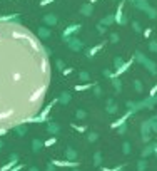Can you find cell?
Wrapping results in <instances>:
<instances>
[{"label":"cell","mask_w":157,"mask_h":171,"mask_svg":"<svg viewBox=\"0 0 157 171\" xmlns=\"http://www.w3.org/2000/svg\"><path fill=\"white\" fill-rule=\"evenodd\" d=\"M90 2H92V4H94V2H97V0H90Z\"/></svg>","instance_id":"cell-9"},{"label":"cell","mask_w":157,"mask_h":171,"mask_svg":"<svg viewBox=\"0 0 157 171\" xmlns=\"http://www.w3.org/2000/svg\"><path fill=\"white\" fill-rule=\"evenodd\" d=\"M90 87H92V84H82V86H75V91H85Z\"/></svg>","instance_id":"cell-3"},{"label":"cell","mask_w":157,"mask_h":171,"mask_svg":"<svg viewBox=\"0 0 157 171\" xmlns=\"http://www.w3.org/2000/svg\"><path fill=\"white\" fill-rule=\"evenodd\" d=\"M104 45H105V44H104V42H102V44H99V45H95V47H94V49H90V51H89V57H92V55H95V54H97V52H99V51H100V49H102V47H104Z\"/></svg>","instance_id":"cell-1"},{"label":"cell","mask_w":157,"mask_h":171,"mask_svg":"<svg viewBox=\"0 0 157 171\" xmlns=\"http://www.w3.org/2000/svg\"><path fill=\"white\" fill-rule=\"evenodd\" d=\"M155 92H157V86H155V87L152 89V92H150V96H154V94H155Z\"/></svg>","instance_id":"cell-8"},{"label":"cell","mask_w":157,"mask_h":171,"mask_svg":"<svg viewBox=\"0 0 157 171\" xmlns=\"http://www.w3.org/2000/svg\"><path fill=\"white\" fill-rule=\"evenodd\" d=\"M72 72V69H70V67H69V69H65L64 71V76H69V74H70Z\"/></svg>","instance_id":"cell-7"},{"label":"cell","mask_w":157,"mask_h":171,"mask_svg":"<svg viewBox=\"0 0 157 171\" xmlns=\"http://www.w3.org/2000/svg\"><path fill=\"white\" fill-rule=\"evenodd\" d=\"M60 101H62V102H65V104H67V102L70 101V96H69V94H62V99H60Z\"/></svg>","instance_id":"cell-5"},{"label":"cell","mask_w":157,"mask_h":171,"mask_svg":"<svg viewBox=\"0 0 157 171\" xmlns=\"http://www.w3.org/2000/svg\"><path fill=\"white\" fill-rule=\"evenodd\" d=\"M45 20H47L49 24H57V18H55V15H47Z\"/></svg>","instance_id":"cell-4"},{"label":"cell","mask_w":157,"mask_h":171,"mask_svg":"<svg viewBox=\"0 0 157 171\" xmlns=\"http://www.w3.org/2000/svg\"><path fill=\"white\" fill-rule=\"evenodd\" d=\"M75 30H80V25H74V27H69L67 30L64 32V35H70V34H74Z\"/></svg>","instance_id":"cell-2"},{"label":"cell","mask_w":157,"mask_h":171,"mask_svg":"<svg viewBox=\"0 0 157 171\" xmlns=\"http://www.w3.org/2000/svg\"><path fill=\"white\" fill-rule=\"evenodd\" d=\"M50 2H54V0H42V2H40V7H45V5L50 4Z\"/></svg>","instance_id":"cell-6"}]
</instances>
